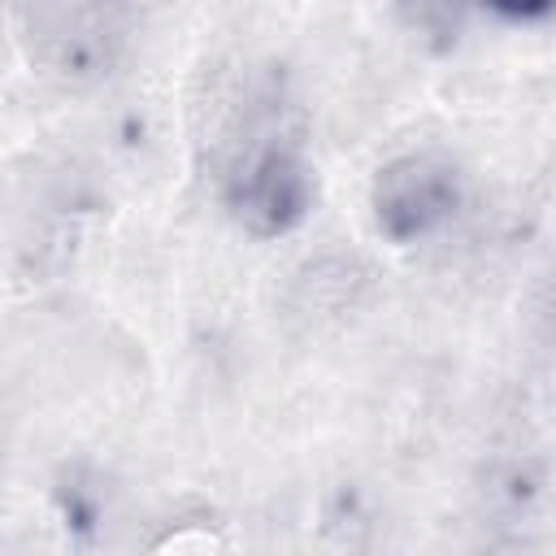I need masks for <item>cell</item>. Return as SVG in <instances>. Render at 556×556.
I'll use <instances>...</instances> for the list:
<instances>
[{
	"label": "cell",
	"mask_w": 556,
	"mask_h": 556,
	"mask_svg": "<svg viewBox=\"0 0 556 556\" xmlns=\"http://www.w3.org/2000/svg\"><path fill=\"white\" fill-rule=\"evenodd\" d=\"M482 4L508 22H539L556 13V0H482Z\"/></svg>",
	"instance_id": "3957f363"
},
{
	"label": "cell",
	"mask_w": 556,
	"mask_h": 556,
	"mask_svg": "<svg viewBox=\"0 0 556 556\" xmlns=\"http://www.w3.org/2000/svg\"><path fill=\"white\" fill-rule=\"evenodd\" d=\"M217 187L226 213L256 239L291 235L308 217L317 182L304 156V139L287 122L282 100L269 96L243 113L226 148Z\"/></svg>",
	"instance_id": "6da1fadb"
},
{
	"label": "cell",
	"mask_w": 556,
	"mask_h": 556,
	"mask_svg": "<svg viewBox=\"0 0 556 556\" xmlns=\"http://www.w3.org/2000/svg\"><path fill=\"white\" fill-rule=\"evenodd\" d=\"M465 200V178L443 152H404L374 174L369 208L374 226L391 243H417L447 226Z\"/></svg>",
	"instance_id": "7a4b0ae2"
}]
</instances>
